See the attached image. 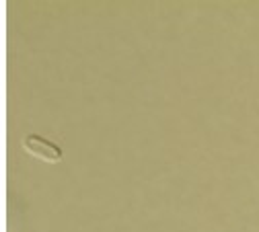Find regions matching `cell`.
<instances>
[{"instance_id":"obj_1","label":"cell","mask_w":259,"mask_h":232,"mask_svg":"<svg viewBox=\"0 0 259 232\" xmlns=\"http://www.w3.org/2000/svg\"><path fill=\"white\" fill-rule=\"evenodd\" d=\"M23 148L35 158H41L46 162H60L62 160V148L54 144L52 140H46L37 134H29L23 140Z\"/></svg>"}]
</instances>
